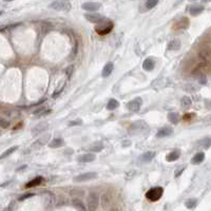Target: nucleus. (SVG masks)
<instances>
[{
  "instance_id": "4be33fe9",
  "label": "nucleus",
  "mask_w": 211,
  "mask_h": 211,
  "mask_svg": "<svg viewBox=\"0 0 211 211\" xmlns=\"http://www.w3.org/2000/svg\"><path fill=\"white\" fill-rule=\"evenodd\" d=\"M63 145H65V141H63L62 138H54L52 141H50L49 147H50V148H53V149H57V148L62 147Z\"/></svg>"
},
{
  "instance_id": "7c9ffc66",
  "label": "nucleus",
  "mask_w": 211,
  "mask_h": 211,
  "mask_svg": "<svg viewBox=\"0 0 211 211\" xmlns=\"http://www.w3.org/2000/svg\"><path fill=\"white\" fill-rule=\"evenodd\" d=\"M158 3V0H147L146 1V7L147 10H151Z\"/></svg>"
},
{
  "instance_id": "ddd939ff",
  "label": "nucleus",
  "mask_w": 211,
  "mask_h": 211,
  "mask_svg": "<svg viewBox=\"0 0 211 211\" xmlns=\"http://www.w3.org/2000/svg\"><path fill=\"white\" fill-rule=\"evenodd\" d=\"M173 134V129L169 128V127H164V128L160 129L156 133V137L158 138H162V137H167V136H170Z\"/></svg>"
},
{
  "instance_id": "c9c22d12",
  "label": "nucleus",
  "mask_w": 211,
  "mask_h": 211,
  "mask_svg": "<svg viewBox=\"0 0 211 211\" xmlns=\"http://www.w3.org/2000/svg\"><path fill=\"white\" fill-rule=\"evenodd\" d=\"M74 67L73 66H71L70 68H68V70H67V75L69 76V77H71V75H72V72H73V70H74Z\"/></svg>"
},
{
  "instance_id": "9b49d317",
  "label": "nucleus",
  "mask_w": 211,
  "mask_h": 211,
  "mask_svg": "<svg viewBox=\"0 0 211 211\" xmlns=\"http://www.w3.org/2000/svg\"><path fill=\"white\" fill-rule=\"evenodd\" d=\"M155 156H156V152H154V151H148V152H145L144 154H141V155L139 156V162L146 163V164L150 163Z\"/></svg>"
},
{
  "instance_id": "f3484780",
  "label": "nucleus",
  "mask_w": 211,
  "mask_h": 211,
  "mask_svg": "<svg viewBox=\"0 0 211 211\" xmlns=\"http://www.w3.org/2000/svg\"><path fill=\"white\" fill-rule=\"evenodd\" d=\"M113 69H114V65L112 62H108L104 65V69L102 71V76L104 78H107L109 75H111V73L113 72Z\"/></svg>"
},
{
  "instance_id": "473e14b6",
  "label": "nucleus",
  "mask_w": 211,
  "mask_h": 211,
  "mask_svg": "<svg viewBox=\"0 0 211 211\" xmlns=\"http://www.w3.org/2000/svg\"><path fill=\"white\" fill-rule=\"evenodd\" d=\"M80 125H83V120L81 119H75V120H72L69 123V126H80Z\"/></svg>"
},
{
  "instance_id": "6ab92c4d",
  "label": "nucleus",
  "mask_w": 211,
  "mask_h": 211,
  "mask_svg": "<svg viewBox=\"0 0 211 211\" xmlns=\"http://www.w3.org/2000/svg\"><path fill=\"white\" fill-rule=\"evenodd\" d=\"M181 156V151L180 150H174L172 152L168 153L167 155H166V160L171 163V162H175L176 160H178Z\"/></svg>"
},
{
  "instance_id": "ea45409f",
  "label": "nucleus",
  "mask_w": 211,
  "mask_h": 211,
  "mask_svg": "<svg viewBox=\"0 0 211 211\" xmlns=\"http://www.w3.org/2000/svg\"><path fill=\"white\" fill-rule=\"evenodd\" d=\"M3 1H7V2H9V1H13V0H3Z\"/></svg>"
},
{
  "instance_id": "423d86ee",
  "label": "nucleus",
  "mask_w": 211,
  "mask_h": 211,
  "mask_svg": "<svg viewBox=\"0 0 211 211\" xmlns=\"http://www.w3.org/2000/svg\"><path fill=\"white\" fill-rule=\"evenodd\" d=\"M98 204H99V197L96 193H93L91 192L89 195H88V206H89V210L93 211L96 210L97 207H98Z\"/></svg>"
},
{
  "instance_id": "58836bf2",
  "label": "nucleus",
  "mask_w": 211,
  "mask_h": 211,
  "mask_svg": "<svg viewBox=\"0 0 211 211\" xmlns=\"http://www.w3.org/2000/svg\"><path fill=\"white\" fill-rule=\"evenodd\" d=\"M24 168H27V166H22V167L18 168V169H17V171H21V170H22V169H24Z\"/></svg>"
},
{
  "instance_id": "6e6552de",
  "label": "nucleus",
  "mask_w": 211,
  "mask_h": 211,
  "mask_svg": "<svg viewBox=\"0 0 211 211\" xmlns=\"http://www.w3.org/2000/svg\"><path fill=\"white\" fill-rule=\"evenodd\" d=\"M85 18L88 21L92 22V23H99V22L104 21V17L102 15L97 14V13H90V14H85Z\"/></svg>"
},
{
  "instance_id": "39448f33",
  "label": "nucleus",
  "mask_w": 211,
  "mask_h": 211,
  "mask_svg": "<svg viewBox=\"0 0 211 211\" xmlns=\"http://www.w3.org/2000/svg\"><path fill=\"white\" fill-rule=\"evenodd\" d=\"M96 177H97L96 172H86V173H83V174H79L77 175V176H75L73 178V181L75 183H83V182H88V181L95 180Z\"/></svg>"
},
{
  "instance_id": "f03ea898",
  "label": "nucleus",
  "mask_w": 211,
  "mask_h": 211,
  "mask_svg": "<svg viewBox=\"0 0 211 211\" xmlns=\"http://www.w3.org/2000/svg\"><path fill=\"white\" fill-rule=\"evenodd\" d=\"M147 129H148L147 123H145L144 120H136L130 126L128 132L130 134H132V135H135V134L141 133V132H144L145 130H147Z\"/></svg>"
},
{
  "instance_id": "2eb2a0df",
  "label": "nucleus",
  "mask_w": 211,
  "mask_h": 211,
  "mask_svg": "<svg viewBox=\"0 0 211 211\" xmlns=\"http://www.w3.org/2000/svg\"><path fill=\"white\" fill-rule=\"evenodd\" d=\"M95 158H96V156L93 153H86V154L78 156L77 160L79 163H90V162H93Z\"/></svg>"
},
{
  "instance_id": "412c9836",
  "label": "nucleus",
  "mask_w": 211,
  "mask_h": 211,
  "mask_svg": "<svg viewBox=\"0 0 211 211\" xmlns=\"http://www.w3.org/2000/svg\"><path fill=\"white\" fill-rule=\"evenodd\" d=\"M181 48V41L178 39H173L168 44V50L170 51H177Z\"/></svg>"
},
{
  "instance_id": "c85d7f7f",
  "label": "nucleus",
  "mask_w": 211,
  "mask_h": 211,
  "mask_svg": "<svg viewBox=\"0 0 211 211\" xmlns=\"http://www.w3.org/2000/svg\"><path fill=\"white\" fill-rule=\"evenodd\" d=\"M73 205L78 210H86V206L80 199H73Z\"/></svg>"
},
{
  "instance_id": "0eeeda50",
  "label": "nucleus",
  "mask_w": 211,
  "mask_h": 211,
  "mask_svg": "<svg viewBox=\"0 0 211 211\" xmlns=\"http://www.w3.org/2000/svg\"><path fill=\"white\" fill-rule=\"evenodd\" d=\"M141 102H143V100H141V97H136V98H134V99L130 100V102L127 104V109L129 110V111L131 112H138L139 109H141Z\"/></svg>"
},
{
  "instance_id": "9d476101",
  "label": "nucleus",
  "mask_w": 211,
  "mask_h": 211,
  "mask_svg": "<svg viewBox=\"0 0 211 211\" xmlns=\"http://www.w3.org/2000/svg\"><path fill=\"white\" fill-rule=\"evenodd\" d=\"M48 128H49V124H48V123H46V121H42V123L36 125L34 128L32 129V135H33V136L39 135V134H41L44 131H46Z\"/></svg>"
},
{
  "instance_id": "dca6fc26",
  "label": "nucleus",
  "mask_w": 211,
  "mask_h": 211,
  "mask_svg": "<svg viewBox=\"0 0 211 211\" xmlns=\"http://www.w3.org/2000/svg\"><path fill=\"white\" fill-rule=\"evenodd\" d=\"M154 67H155V62H154V59L153 58L148 57V58H146L145 60H144V62H143L144 70L150 72V71H152L153 69H154Z\"/></svg>"
},
{
  "instance_id": "f8f14e48",
  "label": "nucleus",
  "mask_w": 211,
  "mask_h": 211,
  "mask_svg": "<svg viewBox=\"0 0 211 211\" xmlns=\"http://www.w3.org/2000/svg\"><path fill=\"white\" fill-rule=\"evenodd\" d=\"M205 7L204 5L202 4H199V3H195V4L191 5L189 9V13L191 16H197V15L202 14V13L204 12Z\"/></svg>"
},
{
  "instance_id": "a878e982",
  "label": "nucleus",
  "mask_w": 211,
  "mask_h": 211,
  "mask_svg": "<svg viewBox=\"0 0 211 211\" xmlns=\"http://www.w3.org/2000/svg\"><path fill=\"white\" fill-rule=\"evenodd\" d=\"M18 149V146H13V147H11V148H9L7 150H5L4 152L0 155V160H3V158H5L7 156H9V155H11L12 153H14L15 151L17 150Z\"/></svg>"
},
{
  "instance_id": "4468645a",
  "label": "nucleus",
  "mask_w": 211,
  "mask_h": 211,
  "mask_svg": "<svg viewBox=\"0 0 211 211\" xmlns=\"http://www.w3.org/2000/svg\"><path fill=\"white\" fill-rule=\"evenodd\" d=\"M188 25H189V20L187 18H182L177 22H175L173 24V29L174 30H185L187 29Z\"/></svg>"
},
{
  "instance_id": "f257e3e1",
  "label": "nucleus",
  "mask_w": 211,
  "mask_h": 211,
  "mask_svg": "<svg viewBox=\"0 0 211 211\" xmlns=\"http://www.w3.org/2000/svg\"><path fill=\"white\" fill-rule=\"evenodd\" d=\"M49 7L57 12H68L72 9V4L69 0H56L49 5Z\"/></svg>"
},
{
  "instance_id": "393cba45",
  "label": "nucleus",
  "mask_w": 211,
  "mask_h": 211,
  "mask_svg": "<svg viewBox=\"0 0 211 211\" xmlns=\"http://www.w3.org/2000/svg\"><path fill=\"white\" fill-rule=\"evenodd\" d=\"M168 119L173 125H176L178 123V120H180V115L177 114L176 112H170L169 114H168Z\"/></svg>"
},
{
  "instance_id": "a211bd4d",
  "label": "nucleus",
  "mask_w": 211,
  "mask_h": 211,
  "mask_svg": "<svg viewBox=\"0 0 211 211\" xmlns=\"http://www.w3.org/2000/svg\"><path fill=\"white\" fill-rule=\"evenodd\" d=\"M205 160V153L204 152H197L195 155L192 157L191 164L192 165H199L204 162Z\"/></svg>"
},
{
  "instance_id": "20e7f679",
  "label": "nucleus",
  "mask_w": 211,
  "mask_h": 211,
  "mask_svg": "<svg viewBox=\"0 0 211 211\" xmlns=\"http://www.w3.org/2000/svg\"><path fill=\"white\" fill-rule=\"evenodd\" d=\"M163 193H164V189L162 187H153L151 189H149L146 193V197L147 199L151 202H156L160 199V197L163 196Z\"/></svg>"
},
{
  "instance_id": "79ce46f5",
  "label": "nucleus",
  "mask_w": 211,
  "mask_h": 211,
  "mask_svg": "<svg viewBox=\"0 0 211 211\" xmlns=\"http://www.w3.org/2000/svg\"><path fill=\"white\" fill-rule=\"evenodd\" d=\"M1 14H2V12H0V15H1Z\"/></svg>"
},
{
  "instance_id": "c756f323",
  "label": "nucleus",
  "mask_w": 211,
  "mask_h": 211,
  "mask_svg": "<svg viewBox=\"0 0 211 211\" xmlns=\"http://www.w3.org/2000/svg\"><path fill=\"white\" fill-rule=\"evenodd\" d=\"M191 104H192V100L190 97H188V96L183 97L182 98V107L183 108H189V107H191Z\"/></svg>"
},
{
  "instance_id": "4c0bfd02",
  "label": "nucleus",
  "mask_w": 211,
  "mask_h": 211,
  "mask_svg": "<svg viewBox=\"0 0 211 211\" xmlns=\"http://www.w3.org/2000/svg\"><path fill=\"white\" fill-rule=\"evenodd\" d=\"M130 146H131V141H124V143H123V147H124V148H126V147H130Z\"/></svg>"
},
{
  "instance_id": "cd10ccee",
  "label": "nucleus",
  "mask_w": 211,
  "mask_h": 211,
  "mask_svg": "<svg viewBox=\"0 0 211 211\" xmlns=\"http://www.w3.org/2000/svg\"><path fill=\"white\" fill-rule=\"evenodd\" d=\"M197 205V199H187L186 203H185V206L187 207L188 209H193L195 208Z\"/></svg>"
},
{
  "instance_id": "e433bc0d",
  "label": "nucleus",
  "mask_w": 211,
  "mask_h": 211,
  "mask_svg": "<svg viewBox=\"0 0 211 211\" xmlns=\"http://www.w3.org/2000/svg\"><path fill=\"white\" fill-rule=\"evenodd\" d=\"M193 116H194V114H186L184 116V120H190V118Z\"/></svg>"
},
{
  "instance_id": "5701e85b",
  "label": "nucleus",
  "mask_w": 211,
  "mask_h": 211,
  "mask_svg": "<svg viewBox=\"0 0 211 211\" xmlns=\"http://www.w3.org/2000/svg\"><path fill=\"white\" fill-rule=\"evenodd\" d=\"M90 151L91 152H94V153H96V152H100V151L104 149V144L102 143V141H96V143H94V144H92V145L90 146Z\"/></svg>"
},
{
  "instance_id": "bb28decb",
  "label": "nucleus",
  "mask_w": 211,
  "mask_h": 211,
  "mask_svg": "<svg viewBox=\"0 0 211 211\" xmlns=\"http://www.w3.org/2000/svg\"><path fill=\"white\" fill-rule=\"evenodd\" d=\"M118 106H119V102H117L116 99H114V98H112V99H110L109 102L107 104V109L110 110V111H112V110L117 109Z\"/></svg>"
},
{
  "instance_id": "72a5a7b5",
  "label": "nucleus",
  "mask_w": 211,
  "mask_h": 211,
  "mask_svg": "<svg viewBox=\"0 0 211 211\" xmlns=\"http://www.w3.org/2000/svg\"><path fill=\"white\" fill-rule=\"evenodd\" d=\"M9 126H10V123H9V121H7L3 118H0V127H1V128H7Z\"/></svg>"
},
{
  "instance_id": "2f4dec72",
  "label": "nucleus",
  "mask_w": 211,
  "mask_h": 211,
  "mask_svg": "<svg viewBox=\"0 0 211 211\" xmlns=\"http://www.w3.org/2000/svg\"><path fill=\"white\" fill-rule=\"evenodd\" d=\"M186 169V166H182V167H180V168H177L176 170H175V172H174V176L175 177H178L181 174H182L183 172H184V170Z\"/></svg>"
},
{
  "instance_id": "b1692460",
  "label": "nucleus",
  "mask_w": 211,
  "mask_h": 211,
  "mask_svg": "<svg viewBox=\"0 0 211 211\" xmlns=\"http://www.w3.org/2000/svg\"><path fill=\"white\" fill-rule=\"evenodd\" d=\"M197 145L199 147L201 148H204V149H208L211 145V141H210V137H204L203 139L197 141Z\"/></svg>"
},
{
  "instance_id": "1a4fd4ad",
  "label": "nucleus",
  "mask_w": 211,
  "mask_h": 211,
  "mask_svg": "<svg viewBox=\"0 0 211 211\" xmlns=\"http://www.w3.org/2000/svg\"><path fill=\"white\" fill-rule=\"evenodd\" d=\"M102 7V3L99 2H85L81 4V9L88 12H96Z\"/></svg>"
},
{
  "instance_id": "7ed1b4c3",
  "label": "nucleus",
  "mask_w": 211,
  "mask_h": 211,
  "mask_svg": "<svg viewBox=\"0 0 211 211\" xmlns=\"http://www.w3.org/2000/svg\"><path fill=\"white\" fill-rule=\"evenodd\" d=\"M112 29H113V22L104 19V21L98 23V25L95 28V31L99 35H107L112 31Z\"/></svg>"
},
{
  "instance_id": "f704fd0d",
  "label": "nucleus",
  "mask_w": 211,
  "mask_h": 211,
  "mask_svg": "<svg viewBox=\"0 0 211 211\" xmlns=\"http://www.w3.org/2000/svg\"><path fill=\"white\" fill-rule=\"evenodd\" d=\"M34 195H35V193H27V194H23L22 196L19 197V201H24V199H30V197L34 196Z\"/></svg>"
},
{
  "instance_id": "a19ab883",
  "label": "nucleus",
  "mask_w": 211,
  "mask_h": 211,
  "mask_svg": "<svg viewBox=\"0 0 211 211\" xmlns=\"http://www.w3.org/2000/svg\"><path fill=\"white\" fill-rule=\"evenodd\" d=\"M203 1H205V2H209L210 0H203Z\"/></svg>"
},
{
  "instance_id": "aec40b11",
  "label": "nucleus",
  "mask_w": 211,
  "mask_h": 211,
  "mask_svg": "<svg viewBox=\"0 0 211 211\" xmlns=\"http://www.w3.org/2000/svg\"><path fill=\"white\" fill-rule=\"evenodd\" d=\"M42 181H44L42 176H36L35 178H33V180H31L29 183L25 184V188H33L36 187V186H39L42 183Z\"/></svg>"
}]
</instances>
